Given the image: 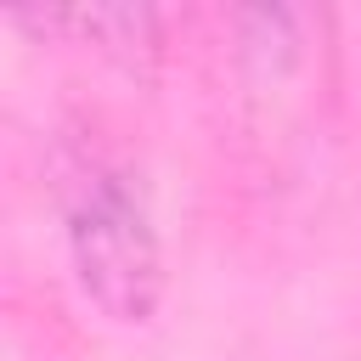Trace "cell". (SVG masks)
<instances>
[{"mask_svg":"<svg viewBox=\"0 0 361 361\" xmlns=\"http://www.w3.org/2000/svg\"><path fill=\"white\" fill-rule=\"evenodd\" d=\"M51 197L79 293L118 327H141L164 299V243L141 175L102 141H62Z\"/></svg>","mask_w":361,"mask_h":361,"instance_id":"obj_1","label":"cell"}]
</instances>
